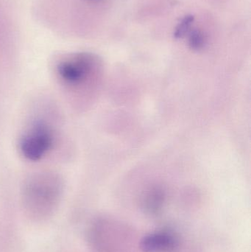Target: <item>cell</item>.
Listing matches in <instances>:
<instances>
[{
    "label": "cell",
    "mask_w": 251,
    "mask_h": 252,
    "mask_svg": "<svg viewBox=\"0 0 251 252\" xmlns=\"http://www.w3.org/2000/svg\"><path fill=\"white\" fill-rule=\"evenodd\" d=\"M63 193V183L58 176L41 173L29 177L24 185L22 204L27 216L41 221L53 214Z\"/></svg>",
    "instance_id": "cell-1"
},
{
    "label": "cell",
    "mask_w": 251,
    "mask_h": 252,
    "mask_svg": "<svg viewBox=\"0 0 251 252\" xmlns=\"http://www.w3.org/2000/svg\"><path fill=\"white\" fill-rule=\"evenodd\" d=\"M97 67V62L92 56L81 53L60 61L56 66V73L66 90L78 91L94 78Z\"/></svg>",
    "instance_id": "cell-2"
},
{
    "label": "cell",
    "mask_w": 251,
    "mask_h": 252,
    "mask_svg": "<svg viewBox=\"0 0 251 252\" xmlns=\"http://www.w3.org/2000/svg\"><path fill=\"white\" fill-rule=\"evenodd\" d=\"M54 133L51 126L44 121H36L27 128L19 141L22 155L30 161H38L51 150Z\"/></svg>",
    "instance_id": "cell-3"
},
{
    "label": "cell",
    "mask_w": 251,
    "mask_h": 252,
    "mask_svg": "<svg viewBox=\"0 0 251 252\" xmlns=\"http://www.w3.org/2000/svg\"><path fill=\"white\" fill-rule=\"evenodd\" d=\"M144 252H172L177 247L175 237L167 232H159L145 237L141 242Z\"/></svg>",
    "instance_id": "cell-4"
},
{
    "label": "cell",
    "mask_w": 251,
    "mask_h": 252,
    "mask_svg": "<svg viewBox=\"0 0 251 252\" xmlns=\"http://www.w3.org/2000/svg\"><path fill=\"white\" fill-rule=\"evenodd\" d=\"M195 17L193 15H187L181 22L178 24L177 28H175V32H174V36L177 38H182L188 32L190 26L194 22Z\"/></svg>",
    "instance_id": "cell-5"
},
{
    "label": "cell",
    "mask_w": 251,
    "mask_h": 252,
    "mask_svg": "<svg viewBox=\"0 0 251 252\" xmlns=\"http://www.w3.org/2000/svg\"><path fill=\"white\" fill-rule=\"evenodd\" d=\"M205 38L201 31L198 30H195L192 32L190 36V45L192 48L200 49L204 44Z\"/></svg>",
    "instance_id": "cell-6"
}]
</instances>
